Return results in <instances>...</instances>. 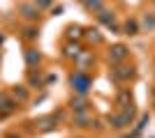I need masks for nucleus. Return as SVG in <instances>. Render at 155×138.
<instances>
[{
	"label": "nucleus",
	"instance_id": "f8f14e48",
	"mask_svg": "<svg viewBox=\"0 0 155 138\" xmlns=\"http://www.w3.org/2000/svg\"><path fill=\"white\" fill-rule=\"evenodd\" d=\"M53 122H56L53 118H46V120H42V129H44V131H46V129H53V127H56Z\"/></svg>",
	"mask_w": 155,
	"mask_h": 138
},
{
	"label": "nucleus",
	"instance_id": "2eb2a0df",
	"mask_svg": "<svg viewBox=\"0 0 155 138\" xmlns=\"http://www.w3.org/2000/svg\"><path fill=\"white\" fill-rule=\"evenodd\" d=\"M35 35H37V32H35V30H32V28H28V30H26V37H28V39H32V37H35Z\"/></svg>",
	"mask_w": 155,
	"mask_h": 138
},
{
	"label": "nucleus",
	"instance_id": "f3484780",
	"mask_svg": "<svg viewBox=\"0 0 155 138\" xmlns=\"http://www.w3.org/2000/svg\"><path fill=\"white\" fill-rule=\"evenodd\" d=\"M70 37H79V28H70Z\"/></svg>",
	"mask_w": 155,
	"mask_h": 138
},
{
	"label": "nucleus",
	"instance_id": "0eeeda50",
	"mask_svg": "<svg viewBox=\"0 0 155 138\" xmlns=\"http://www.w3.org/2000/svg\"><path fill=\"white\" fill-rule=\"evenodd\" d=\"M21 12L26 14V19H37L39 12H37V7H32V5H23V9Z\"/></svg>",
	"mask_w": 155,
	"mask_h": 138
},
{
	"label": "nucleus",
	"instance_id": "a211bd4d",
	"mask_svg": "<svg viewBox=\"0 0 155 138\" xmlns=\"http://www.w3.org/2000/svg\"><path fill=\"white\" fill-rule=\"evenodd\" d=\"M9 138H14V136H9Z\"/></svg>",
	"mask_w": 155,
	"mask_h": 138
},
{
	"label": "nucleus",
	"instance_id": "dca6fc26",
	"mask_svg": "<svg viewBox=\"0 0 155 138\" xmlns=\"http://www.w3.org/2000/svg\"><path fill=\"white\" fill-rule=\"evenodd\" d=\"M14 94H16L19 99H26V92H23V90H14Z\"/></svg>",
	"mask_w": 155,
	"mask_h": 138
},
{
	"label": "nucleus",
	"instance_id": "f03ea898",
	"mask_svg": "<svg viewBox=\"0 0 155 138\" xmlns=\"http://www.w3.org/2000/svg\"><path fill=\"white\" fill-rule=\"evenodd\" d=\"M70 83H72V87L79 92V94H86V90L91 87V78L86 76L84 72H77V74H72V78H70Z\"/></svg>",
	"mask_w": 155,
	"mask_h": 138
},
{
	"label": "nucleus",
	"instance_id": "4468645a",
	"mask_svg": "<svg viewBox=\"0 0 155 138\" xmlns=\"http://www.w3.org/2000/svg\"><path fill=\"white\" fill-rule=\"evenodd\" d=\"M49 2H51V0H35V5H37V7H46Z\"/></svg>",
	"mask_w": 155,
	"mask_h": 138
},
{
	"label": "nucleus",
	"instance_id": "6e6552de",
	"mask_svg": "<svg viewBox=\"0 0 155 138\" xmlns=\"http://www.w3.org/2000/svg\"><path fill=\"white\" fill-rule=\"evenodd\" d=\"M139 32V26H137V21L130 19L127 23H125V35H137Z\"/></svg>",
	"mask_w": 155,
	"mask_h": 138
},
{
	"label": "nucleus",
	"instance_id": "423d86ee",
	"mask_svg": "<svg viewBox=\"0 0 155 138\" xmlns=\"http://www.w3.org/2000/svg\"><path fill=\"white\" fill-rule=\"evenodd\" d=\"M97 19H100V23H104V26H114V14L111 12H104L102 9V12L97 14Z\"/></svg>",
	"mask_w": 155,
	"mask_h": 138
},
{
	"label": "nucleus",
	"instance_id": "39448f33",
	"mask_svg": "<svg viewBox=\"0 0 155 138\" xmlns=\"http://www.w3.org/2000/svg\"><path fill=\"white\" fill-rule=\"evenodd\" d=\"M116 106H120V108H130L132 106V92L130 90H120L116 97Z\"/></svg>",
	"mask_w": 155,
	"mask_h": 138
},
{
	"label": "nucleus",
	"instance_id": "9b49d317",
	"mask_svg": "<svg viewBox=\"0 0 155 138\" xmlns=\"http://www.w3.org/2000/svg\"><path fill=\"white\" fill-rule=\"evenodd\" d=\"M26 60L30 62V65H35V62H39V55H37L35 51H28V53H26Z\"/></svg>",
	"mask_w": 155,
	"mask_h": 138
},
{
	"label": "nucleus",
	"instance_id": "9d476101",
	"mask_svg": "<svg viewBox=\"0 0 155 138\" xmlns=\"http://www.w3.org/2000/svg\"><path fill=\"white\" fill-rule=\"evenodd\" d=\"M84 5L88 9H95V12H102V0H84Z\"/></svg>",
	"mask_w": 155,
	"mask_h": 138
},
{
	"label": "nucleus",
	"instance_id": "f257e3e1",
	"mask_svg": "<svg viewBox=\"0 0 155 138\" xmlns=\"http://www.w3.org/2000/svg\"><path fill=\"white\" fill-rule=\"evenodd\" d=\"M132 118H134V108L130 106V108H123V113L111 115L109 122H111V127H116V129H125L127 124H132Z\"/></svg>",
	"mask_w": 155,
	"mask_h": 138
},
{
	"label": "nucleus",
	"instance_id": "1a4fd4ad",
	"mask_svg": "<svg viewBox=\"0 0 155 138\" xmlns=\"http://www.w3.org/2000/svg\"><path fill=\"white\" fill-rule=\"evenodd\" d=\"M141 26L146 28V30H153V28H155V16H153V14H146L143 21H141Z\"/></svg>",
	"mask_w": 155,
	"mask_h": 138
},
{
	"label": "nucleus",
	"instance_id": "ddd939ff",
	"mask_svg": "<svg viewBox=\"0 0 155 138\" xmlns=\"http://www.w3.org/2000/svg\"><path fill=\"white\" fill-rule=\"evenodd\" d=\"M86 122H88V118H86L84 113H79V115H77V124H79V127H88Z\"/></svg>",
	"mask_w": 155,
	"mask_h": 138
},
{
	"label": "nucleus",
	"instance_id": "7ed1b4c3",
	"mask_svg": "<svg viewBox=\"0 0 155 138\" xmlns=\"http://www.w3.org/2000/svg\"><path fill=\"white\" fill-rule=\"evenodd\" d=\"M111 76H114V81H127L134 76V69L132 67H116V69H111Z\"/></svg>",
	"mask_w": 155,
	"mask_h": 138
},
{
	"label": "nucleus",
	"instance_id": "20e7f679",
	"mask_svg": "<svg viewBox=\"0 0 155 138\" xmlns=\"http://www.w3.org/2000/svg\"><path fill=\"white\" fill-rule=\"evenodd\" d=\"M125 55H127V48H125L123 44L111 46V51H109V60L111 62H120V60H125Z\"/></svg>",
	"mask_w": 155,
	"mask_h": 138
}]
</instances>
